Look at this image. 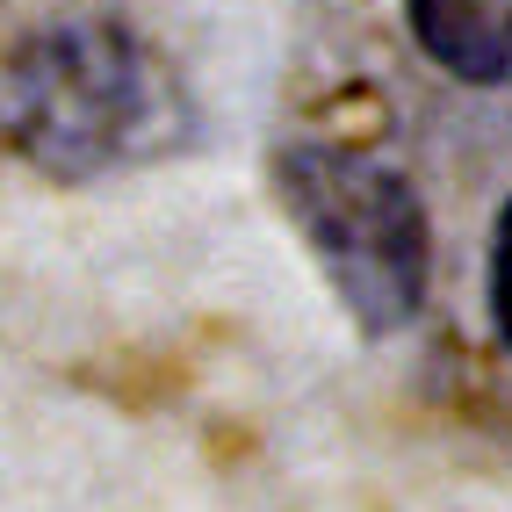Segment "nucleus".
Masks as SVG:
<instances>
[{"instance_id": "obj_1", "label": "nucleus", "mask_w": 512, "mask_h": 512, "mask_svg": "<svg viewBox=\"0 0 512 512\" xmlns=\"http://www.w3.org/2000/svg\"><path fill=\"white\" fill-rule=\"evenodd\" d=\"M275 188L282 210L303 231L311 260L325 267L332 296L347 303L361 332H397L426 303V267H433V231L426 202L404 166L361 145H311L296 138L275 152Z\"/></svg>"}, {"instance_id": "obj_2", "label": "nucleus", "mask_w": 512, "mask_h": 512, "mask_svg": "<svg viewBox=\"0 0 512 512\" xmlns=\"http://www.w3.org/2000/svg\"><path fill=\"white\" fill-rule=\"evenodd\" d=\"M166 80L116 22H65L29 37L0 73V123L58 181H87L166 138Z\"/></svg>"}, {"instance_id": "obj_3", "label": "nucleus", "mask_w": 512, "mask_h": 512, "mask_svg": "<svg viewBox=\"0 0 512 512\" xmlns=\"http://www.w3.org/2000/svg\"><path fill=\"white\" fill-rule=\"evenodd\" d=\"M419 51L469 87H512V0H404Z\"/></svg>"}, {"instance_id": "obj_4", "label": "nucleus", "mask_w": 512, "mask_h": 512, "mask_svg": "<svg viewBox=\"0 0 512 512\" xmlns=\"http://www.w3.org/2000/svg\"><path fill=\"white\" fill-rule=\"evenodd\" d=\"M491 325H498L505 354H512V202H505L498 238H491Z\"/></svg>"}]
</instances>
